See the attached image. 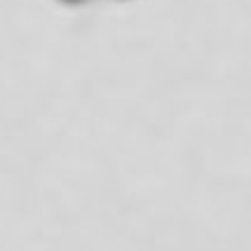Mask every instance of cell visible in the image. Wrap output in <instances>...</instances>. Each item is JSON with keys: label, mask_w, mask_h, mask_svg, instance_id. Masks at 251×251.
<instances>
[]
</instances>
